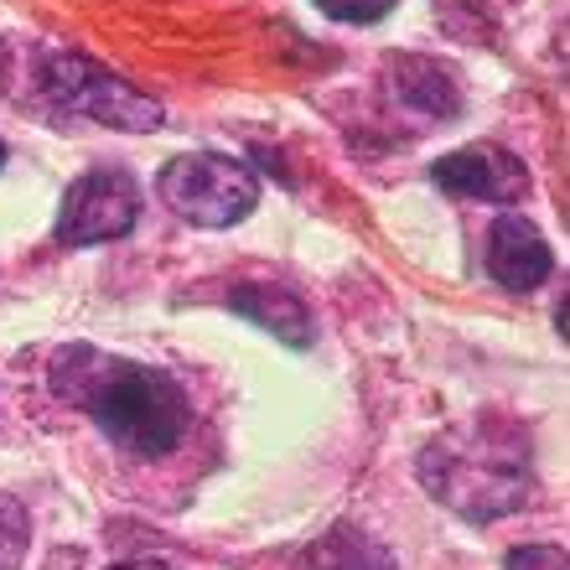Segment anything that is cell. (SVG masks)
Returning <instances> with one entry per match:
<instances>
[{"instance_id": "2", "label": "cell", "mask_w": 570, "mask_h": 570, "mask_svg": "<svg viewBox=\"0 0 570 570\" xmlns=\"http://www.w3.org/2000/svg\"><path fill=\"white\" fill-rule=\"evenodd\" d=\"M425 493L446 503L466 524H493L503 513H519L534 488V462H529V431L509 415H472L451 425L421 451Z\"/></svg>"}, {"instance_id": "8", "label": "cell", "mask_w": 570, "mask_h": 570, "mask_svg": "<svg viewBox=\"0 0 570 570\" xmlns=\"http://www.w3.org/2000/svg\"><path fill=\"white\" fill-rule=\"evenodd\" d=\"M384 73H390V99L400 109H410L415 120L446 125L451 115L462 109V89H456L451 68H441V62H431V58H394Z\"/></svg>"}, {"instance_id": "5", "label": "cell", "mask_w": 570, "mask_h": 570, "mask_svg": "<svg viewBox=\"0 0 570 570\" xmlns=\"http://www.w3.org/2000/svg\"><path fill=\"white\" fill-rule=\"evenodd\" d=\"M140 218V181L125 166H94L62 193L58 208V244L89 249V244L125 239Z\"/></svg>"}, {"instance_id": "7", "label": "cell", "mask_w": 570, "mask_h": 570, "mask_svg": "<svg viewBox=\"0 0 570 570\" xmlns=\"http://www.w3.org/2000/svg\"><path fill=\"white\" fill-rule=\"evenodd\" d=\"M482 265L503 291H534L540 281H550L556 259H550V244L524 213H503L493 228H488V249H482Z\"/></svg>"}, {"instance_id": "6", "label": "cell", "mask_w": 570, "mask_h": 570, "mask_svg": "<svg viewBox=\"0 0 570 570\" xmlns=\"http://www.w3.org/2000/svg\"><path fill=\"white\" fill-rule=\"evenodd\" d=\"M431 181L462 203H519L529 193V171L503 146H462L431 166Z\"/></svg>"}, {"instance_id": "10", "label": "cell", "mask_w": 570, "mask_h": 570, "mask_svg": "<svg viewBox=\"0 0 570 570\" xmlns=\"http://www.w3.org/2000/svg\"><path fill=\"white\" fill-rule=\"evenodd\" d=\"M306 570H400V566H394L384 544L358 534V529H332V534H322L312 544Z\"/></svg>"}, {"instance_id": "4", "label": "cell", "mask_w": 570, "mask_h": 570, "mask_svg": "<svg viewBox=\"0 0 570 570\" xmlns=\"http://www.w3.org/2000/svg\"><path fill=\"white\" fill-rule=\"evenodd\" d=\"M37 83H42V94L62 115H83V120L115 125V130H156L161 125V105L150 94L130 89L125 78H115L94 58H78V52L42 58Z\"/></svg>"}, {"instance_id": "14", "label": "cell", "mask_w": 570, "mask_h": 570, "mask_svg": "<svg viewBox=\"0 0 570 570\" xmlns=\"http://www.w3.org/2000/svg\"><path fill=\"white\" fill-rule=\"evenodd\" d=\"M115 570H166V566H156V560H130V566H115Z\"/></svg>"}, {"instance_id": "1", "label": "cell", "mask_w": 570, "mask_h": 570, "mask_svg": "<svg viewBox=\"0 0 570 570\" xmlns=\"http://www.w3.org/2000/svg\"><path fill=\"white\" fill-rule=\"evenodd\" d=\"M47 384L62 405L83 410L120 451L146 456V462L177 451V441L193 425V400L166 368L115 358V353H99L89 343L58 347Z\"/></svg>"}, {"instance_id": "11", "label": "cell", "mask_w": 570, "mask_h": 570, "mask_svg": "<svg viewBox=\"0 0 570 570\" xmlns=\"http://www.w3.org/2000/svg\"><path fill=\"white\" fill-rule=\"evenodd\" d=\"M31 544V519L11 493H0V570H16Z\"/></svg>"}, {"instance_id": "9", "label": "cell", "mask_w": 570, "mask_h": 570, "mask_svg": "<svg viewBox=\"0 0 570 570\" xmlns=\"http://www.w3.org/2000/svg\"><path fill=\"white\" fill-rule=\"evenodd\" d=\"M228 306H234L239 316H249L255 327L275 332V337H281V343H291V347H306L316 337L312 306H306L291 285H244V291H234V296H228Z\"/></svg>"}, {"instance_id": "15", "label": "cell", "mask_w": 570, "mask_h": 570, "mask_svg": "<svg viewBox=\"0 0 570 570\" xmlns=\"http://www.w3.org/2000/svg\"><path fill=\"white\" fill-rule=\"evenodd\" d=\"M0 166H6V146H0Z\"/></svg>"}, {"instance_id": "12", "label": "cell", "mask_w": 570, "mask_h": 570, "mask_svg": "<svg viewBox=\"0 0 570 570\" xmlns=\"http://www.w3.org/2000/svg\"><path fill=\"white\" fill-rule=\"evenodd\" d=\"M316 6H322L332 21H353V27H368V21H379V16H390L400 0H316Z\"/></svg>"}, {"instance_id": "13", "label": "cell", "mask_w": 570, "mask_h": 570, "mask_svg": "<svg viewBox=\"0 0 570 570\" xmlns=\"http://www.w3.org/2000/svg\"><path fill=\"white\" fill-rule=\"evenodd\" d=\"M503 570H570V560L556 544H524V550H513Z\"/></svg>"}, {"instance_id": "3", "label": "cell", "mask_w": 570, "mask_h": 570, "mask_svg": "<svg viewBox=\"0 0 570 570\" xmlns=\"http://www.w3.org/2000/svg\"><path fill=\"white\" fill-rule=\"evenodd\" d=\"M161 203L177 218L197 228H228L244 224L259 203V177L234 156H218V150H193V156H177V161L161 171L156 181Z\"/></svg>"}]
</instances>
